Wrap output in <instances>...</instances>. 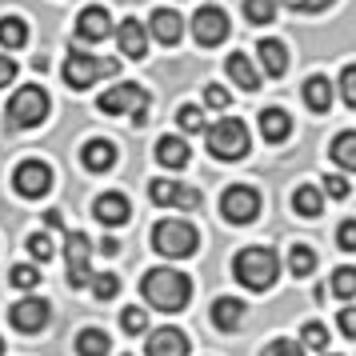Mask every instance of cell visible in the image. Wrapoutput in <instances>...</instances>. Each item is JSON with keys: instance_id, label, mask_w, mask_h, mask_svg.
Masks as SVG:
<instances>
[{"instance_id": "6da1fadb", "label": "cell", "mask_w": 356, "mask_h": 356, "mask_svg": "<svg viewBox=\"0 0 356 356\" xmlns=\"http://www.w3.org/2000/svg\"><path fill=\"white\" fill-rule=\"evenodd\" d=\"M140 292H145V300L156 312H180L188 305V296H193V280L184 273H177V268H152V273H145Z\"/></svg>"}, {"instance_id": "7a4b0ae2", "label": "cell", "mask_w": 356, "mask_h": 356, "mask_svg": "<svg viewBox=\"0 0 356 356\" xmlns=\"http://www.w3.org/2000/svg\"><path fill=\"white\" fill-rule=\"evenodd\" d=\"M232 268H236V280L244 289L268 292L276 284V276H280V260H276L273 248H244Z\"/></svg>"}, {"instance_id": "3957f363", "label": "cell", "mask_w": 356, "mask_h": 356, "mask_svg": "<svg viewBox=\"0 0 356 356\" xmlns=\"http://www.w3.org/2000/svg\"><path fill=\"white\" fill-rule=\"evenodd\" d=\"M152 248L164 260H184L200 248V232L188 220H161V225L152 228Z\"/></svg>"}, {"instance_id": "277c9868", "label": "cell", "mask_w": 356, "mask_h": 356, "mask_svg": "<svg viewBox=\"0 0 356 356\" xmlns=\"http://www.w3.org/2000/svg\"><path fill=\"white\" fill-rule=\"evenodd\" d=\"M204 140H209V152L216 161H241V156H248V124L236 120V116L209 124Z\"/></svg>"}, {"instance_id": "5b68a950", "label": "cell", "mask_w": 356, "mask_h": 356, "mask_svg": "<svg viewBox=\"0 0 356 356\" xmlns=\"http://www.w3.org/2000/svg\"><path fill=\"white\" fill-rule=\"evenodd\" d=\"M148 92L140 88V84H116V88H108L104 97H100V113L104 116H132V124H145L148 120Z\"/></svg>"}, {"instance_id": "8992f818", "label": "cell", "mask_w": 356, "mask_h": 356, "mask_svg": "<svg viewBox=\"0 0 356 356\" xmlns=\"http://www.w3.org/2000/svg\"><path fill=\"white\" fill-rule=\"evenodd\" d=\"M116 72H120V60H100V56H88V52H68L65 60L68 88H92L100 76H116Z\"/></svg>"}, {"instance_id": "52a82bcc", "label": "cell", "mask_w": 356, "mask_h": 356, "mask_svg": "<svg viewBox=\"0 0 356 356\" xmlns=\"http://www.w3.org/2000/svg\"><path fill=\"white\" fill-rule=\"evenodd\" d=\"M44 116H49V92H44V88L24 84V88L13 92V100H8V120H13L17 129H33Z\"/></svg>"}, {"instance_id": "ba28073f", "label": "cell", "mask_w": 356, "mask_h": 356, "mask_svg": "<svg viewBox=\"0 0 356 356\" xmlns=\"http://www.w3.org/2000/svg\"><path fill=\"white\" fill-rule=\"evenodd\" d=\"M148 196H152V204H161V209H180V212H193V209L204 204L200 188L180 184V180H164V177L148 184Z\"/></svg>"}, {"instance_id": "9c48e42d", "label": "cell", "mask_w": 356, "mask_h": 356, "mask_svg": "<svg viewBox=\"0 0 356 356\" xmlns=\"http://www.w3.org/2000/svg\"><path fill=\"white\" fill-rule=\"evenodd\" d=\"M220 212H225L228 225H252L260 212V193L252 184H232L220 196Z\"/></svg>"}, {"instance_id": "30bf717a", "label": "cell", "mask_w": 356, "mask_h": 356, "mask_svg": "<svg viewBox=\"0 0 356 356\" xmlns=\"http://www.w3.org/2000/svg\"><path fill=\"white\" fill-rule=\"evenodd\" d=\"M228 17H225V8H216V4H204V8H196V17H193V36H196V44L200 49H216V44H225V36H228Z\"/></svg>"}, {"instance_id": "8fae6325", "label": "cell", "mask_w": 356, "mask_h": 356, "mask_svg": "<svg viewBox=\"0 0 356 356\" xmlns=\"http://www.w3.org/2000/svg\"><path fill=\"white\" fill-rule=\"evenodd\" d=\"M65 260H68V284H72V289H84V284L92 280V268H88V260H92V241H88L84 232H68L65 236Z\"/></svg>"}, {"instance_id": "7c38bea8", "label": "cell", "mask_w": 356, "mask_h": 356, "mask_svg": "<svg viewBox=\"0 0 356 356\" xmlns=\"http://www.w3.org/2000/svg\"><path fill=\"white\" fill-rule=\"evenodd\" d=\"M13 188H17L24 200H40V196L52 188V168L44 161H24L13 177Z\"/></svg>"}, {"instance_id": "4fadbf2b", "label": "cell", "mask_w": 356, "mask_h": 356, "mask_svg": "<svg viewBox=\"0 0 356 356\" xmlns=\"http://www.w3.org/2000/svg\"><path fill=\"white\" fill-rule=\"evenodd\" d=\"M49 300H40V296H24V300H17L13 305V312H8V321L17 324L20 332H40L44 324H49Z\"/></svg>"}, {"instance_id": "5bb4252c", "label": "cell", "mask_w": 356, "mask_h": 356, "mask_svg": "<svg viewBox=\"0 0 356 356\" xmlns=\"http://www.w3.org/2000/svg\"><path fill=\"white\" fill-rule=\"evenodd\" d=\"M108 33H113V17H108V8L88 4L81 17H76V36H81L84 44H97V40H104Z\"/></svg>"}, {"instance_id": "9a60e30c", "label": "cell", "mask_w": 356, "mask_h": 356, "mask_svg": "<svg viewBox=\"0 0 356 356\" xmlns=\"http://www.w3.org/2000/svg\"><path fill=\"white\" fill-rule=\"evenodd\" d=\"M113 33H116V44H120V52H124L129 60H140V56L148 52V29H145L136 17L120 20Z\"/></svg>"}, {"instance_id": "2e32d148", "label": "cell", "mask_w": 356, "mask_h": 356, "mask_svg": "<svg viewBox=\"0 0 356 356\" xmlns=\"http://www.w3.org/2000/svg\"><path fill=\"white\" fill-rule=\"evenodd\" d=\"M145 29H148V36H156L161 44L172 49V44H180V36H184V20H180V13H172V8H156Z\"/></svg>"}, {"instance_id": "e0dca14e", "label": "cell", "mask_w": 356, "mask_h": 356, "mask_svg": "<svg viewBox=\"0 0 356 356\" xmlns=\"http://www.w3.org/2000/svg\"><path fill=\"white\" fill-rule=\"evenodd\" d=\"M148 356H188V337L172 324H164L156 332H148Z\"/></svg>"}, {"instance_id": "ac0fdd59", "label": "cell", "mask_w": 356, "mask_h": 356, "mask_svg": "<svg viewBox=\"0 0 356 356\" xmlns=\"http://www.w3.org/2000/svg\"><path fill=\"white\" fill-rule=\"evenodd\" d=\"M92 212H97L100 225L120 228L124 220H129V212H132V209H129V196H124V193H104L97 204H92Z\"/></svg>"}, {"instance_id": "d6986e66", "label": "cell", "mask_w": 356, "mask_h": 356, "mask_svg": "<svg viewBox=\"0 0 356 356\" xmlns=\"http://www.w3.org/2000/svg\"><path fill=\"white\" fill-rule=\"evenodd\" d=\"M225 72L232 76V84H236V88H244V92H257V88H260V68L252 65L244 52H232V56H228Z\"/></svg>"}, {"instance_id": "ffe728a7", "label": "cell", "mask_w": 356, "mask_h": 356, "mask_svg": "<svg viewBox=\"0 0 356 356\" xmlns=\"http://www.w3.org/2000/svg\"><path fill=\"white\" fill-rule=\"evenodd\" d=\"M260 136L268 140V145H284L292 136V116L284 108H264L260 113Z\"/></svg>"}, {"instance_id": "44dd1931", "label": "cell", "mask_w": 356, "mask_h": 356, "mask_svg": "<svg viewBox=\"0 0 356 356\" xmlns=\"http://www.w3.org/2000/svg\"><path fill=\"white\" fill-rule=\"evenodd\" d=\"M212 324L220 328V332H236L244 324V300L236 296H220L216 305H212Z\"/></svg>"}, {"instance_id": "7402d4cb", "label": "cell", "mask_w": 356, "mask_h": 356, "mask_svg": "<svg viewBox=\"0 0 356 356\" xmlns=\"http://www.w3.org/2000/svg\"><path fill=\"white\" fill-rule=\"evenodd\" d=\"M81 161L88 172H108L116 164V145L113 140H88V145L81 148Z\"/></svg>"}, {"instance_id": "603a6c76", "label": "cell", "mask_w": 356, "mask_h": 356, "mask_svg": "<svg viewBox=\"0 0 356 356\" xmlns=\"http://www.w3.org/2000/svg\"><path fill=\"white\" fill-rule=\"evenodd\" d=\"M188 156H193V152H188V140H184V136H161V140H156V161H161L164 168H184Z\"/></svg>"}, {"instance_id": "cb8c5ba5", "label": "cell", "mask_w": 356, "mask_h": 356, "mask_svg": "<svg viewBox=\"0 0 356 356\" xmlns=\"http://www.w3.org/2000/svg\"><path fill=\"white\" fill-rule=\"evenodd\" d=\"M257 56H260V65H264L268 76H284V72H289V49H284L280 40H260Z\"/></svg>"}, {"instance_id": "d4e9b609", "label": "cell", "mask_w": 356, "mask_h": 356, "mask_svg": "<svg viewBox=\"0 0 356 356\" xmlns=\"http://www.w3.org/2000/svg\"><path fill=\"white\" fill-rule=\"evenodd\" d=\"M332 81L328 76H308L305 81V104L312 108V113H328L332 108Z\"/></svg>"}, {"instance_id": "484cf974", "label": "cell", "mask_w": 356, "mask_h": 356, "mask_svg": "<svg viewBox=\"0 0 356 356\" xmlns=\"http://www.w3.org/2000/svg\"><path fill=\"white\" fill-rule=\"evenodd\" d=\"M292 209L300 212V216H321L324 193H321V188H312V184H300V188L292 193Z\"/></svg>"}, {"instance_id": "4316f807", "label": "cell", "mask_w": 356, "mask_h": 356, "mask_svg": "<svg viewBox=\"0 0 356 356\" xmlns=\"http://www.w3.org/2000/svg\"><path fill=\"white\" fill-rule=\"evenodd\" d=\"M0 44L4 49H24L29 44V24L20 17H4L0 20Z\"/></svg>"}, {"instance_id": "83f0119b", "label": "cell", "mask_w": 356, "mask_h": 356, "mask_svg": "<svg viewBox=\"0 0 356 356\" xmlns=\"http://www.w3.org/2000/svg\"><path fill=\"white\" fill-rule=\"evenodd\" d=\"M108 332H100V328H84L81 337H76V353L81 356H108Z\"/></svg>"}, {"instance_id": "f1b7e54d", "label": "cell", "mask_w": 356, "mask_h": 356, "mask_svg": "<svg viewBox=\"0 0 356 356\" xmlns=\"http://www.w3.org/2000/svg\"><path fill=\"white\" fill-rule=\"evenodd\" d=\"M332 161L344 172H356V132H340L337 140H332Z\"/></svg>"}, {"instance_id": "f546056e", "label": "cell", "mask_w": 356, "mask_h": 356, "mask_svg": "<svg viewBox=\"0 0 356 356\" xmlns=\"http://www.w3.org/2000/svg\"><path fill=\"white\" fill-rule=\"evenodd\" d=\"M300 348L305 353H328V328L316 321H308L305 332H300Z\"/></svg>"}, {"instance_id": "4dcf8cb0", "label": "cell", "mask_w": 356, "mask_h": 356, "mask_svg": "<svg viewBox=\"0 0 356 356\" xmlns=\"http://www.w3.org/2000/svg\"><path fill=\"white\" fill-rule=\"evenodd\" d=\"M312 268H316V252H312L308 244H296V248L289 252V273L292 276H308Z\"/></svg>"}, {"instance_id": "1f68e13d", "label": "cell", "mask_w": 356, "mask_h": 356, "mask_svg": "<svg viewBox=\"0 0 356 356\" xmlns=\"http://www.w3.org/2000/svg\"><path fill=\"white\" fill-rule=\"evenodd\" d=\"M244 17L252 20V24H273L276 0H244Z\"/></svg>"}, {"instance_id": "d6a6232c", "label": "cell", "mask_w": 356, "mask_h": 356, "mask_svg": "<svg viewBox=\"0 0 356 356\" xmlns=\"http://www.w3.org/2000/svg\"><path fill=\"white\" fill-rule=\"evenodd\" d=\"M120 328L132 332V337H136V332H148V312L145 308H136V305H129L124 312H120Z\"/></svg>"}, {"instance_id": "836d02e7", "label": "cell", "mask_w": 356, "mask_h": 356, "mask_svg": "<svg viewBox=\"0 0 356 356\" xmlns=\"http://www.w3.org/2000/svg\"><path fill=\"white\" fill-rule=\"evenodd\" d=\"M328 284H332V292H337V296H344V300H348V296H356V268H337Z\"/></svg>"}, {"instance_id": "e575fe53", "label": "cell", "mask_w": 356, "mask_h": 356, "mask_svg": "<svg viewBox=\"0 0 356 356\" xmlns=\"http://www.w3.org/2000/svg\"><path fill=\"white\" fill-rule=\"evenodd\" d=\"M88 284H92V292H97V300H113L116 292H120V276H113V273H100V276H92Z\"/></svg>"}, {"instance_id": "d590c367", "label": "cell", "mask_w": 356, "mask_h": 356, "mask_svg": "<svg viewBox=\"0 0 356 356\" xmlns=\"http://www.w3.org/2000/svg\"><path fill=\"white\" fill-rule=\"evenodd\" d=\"M177 124L184 132H200V129H204V113H200L196 104H184V108L177 113Z\"/></svg>"}, {"instance_id": "8d00e7d4", "label": "cell", "mask_w": 356, "mask_h": 356, "mask_svg": "<svg viewBox=\"0 0 356 356\" xmlns=\"http://www.w3.org/2000/svg\"><path fill=\"white\" fill-rule=\"evenodd\" d=\"M13 284H17L20 292H33L36 284H40V273H36L33 264H17V268H13Z\"/></svg>"}, {"instance_id": "74e56055", "label": "cell", "mask_w": 356, "mask_h": 356, "mask_svg": "<svg viewBox=\"0 0 356 356\" xmlns=\"http://www.w3.org/2000/svg\"><path fill=\"white\" fill-rule=\"evenodd\" d=\"M29 257L40 260V264L52 257V236L49 232H33V236H29Z\"/></svg>"}, {"instance_id": "f35d334b", "label": "cell", "mask_w": 356, "mask_h": 356, "mask_svg": "<svg viewBox=\"0 0 356 356\" xmlns=\"http://www.w3.org/2000/svg\"><path fill=\"white\" fill-rule=\"evenodd\" d=\"M340 97H344V104H348V108H356V65H348L344 68V72H340Z\"/></svg>"}, {"instance_id": "ab89813d", "label": "cell", "mask_w": 356, "mask_h": 356, "mask_svg": "<svg viewBox=\"0 0 356 356\" xmlns=\"http://www.w3.org/2000/svg\"><path fill=\"white\" fill-rule=\"evenodd\" d=\"M260 356H305V348H300L296 340H273Z\"/></svg>"}, {"instance_id": "60d3db41", "label": "cell", "mask_w": 356, "mask_h": 356, "mask_svg": "<svg viewBox=\"0 0 356 356\" xmlns=\"http://www.w3.org/2000/svg\"><path fill=\"white\" fill-rule=\"evenodd\" d=\"M228 88L225 84H209V88H204V104H209V108H228Z\"/></svg>"}, {"instance_id": "b9f144b4", "label": "cell", "mask_w": 356, "mask_h": 356, "mask_svg": "<svg viewBox=\"0 0 356 356\" xmlns=\"http://www.w3.org/2000/svg\"><path fill=\"white\" fill-rule=\"evenodd\" d=\"M337 244L344 252H356V220H344V225L337 228Z\"/></svg>"}, {"instance_id": "7bdbcfd3", "label": "cell", "mask_w": 356, "mask_h": 356, "mask_svg": "<svg viewBox=\"0 0 356 356\" xmlns=\"http://www.w3.org/2000/svg\"><path fill=\"white\" fill-rule=\"evenodd\" d=\"M340 332L348 340H356V308H344V312H340Z\"/></svg>"}, {"instance_id": "ee69618b", "label": "cell", "mask_w": 356, "mask_h": 356, "mask_svg": "<svg viewBox=\"0 0 356 356\" xmlns=\"http://www.w3.org/2000/svg\"><path fill=\"white\" fill-rule=\"evenodd\" d=\"M324 188H328V196L344 200V196H348V180H344V177H328V180H324Z\"/></svg>"}, {"instance_id": "f6af8a7d", "label": "cell", "mask_w": 356, "mask_h": 356, "mask_svg": "<svg viewBox=\"0 0 356 356\" xmlns=\"http://www.w3.org/2000/svg\"><path fill=\"white\" fill-rule=\"evenodd\" d=\"M13 81H17V60L0 56V88H4V84H13Z\"/></svg>"}, {"instance_id": "bcb514c9", "label": "cell", "mask_w": 356, "mask_h": 356, "mask_svg": "<svg viewBox=\"0 0 356 356\" xmlns=\"http://www.w3.org/2000/svg\"><path fill=\"white\" fill-rule=\"evenodd\" d=\"M328 4H332V0H296L292 8H296V13H321V8H328Z\"/></svg>"}, {"instance_id": "7dc6e473", "label": "cell", "mask_w": 356, "mask_h": 356, "mask_svg": "<svg viewBox=\"0 0 356 356\" xmlns=\"http://www.w3.org/2000/svg\"><path fill=\"white\" fill-rule=\"evenodd\" d=\"M44 225L49 228H65V220H60V212H44Z\"/></svg>"}, {"instance_id": "c3c4849f", "label": "cell", "mask_w": 356, "mask_h": 356, "mask_svg": "<svg viewBox=\"0 0 356 356\" xmlns=\"http://www.w3.org/2000/svg\"><path fill=\"white\" fill-rule=\"evenodd\" d=\"M116 252H120V244H116L113 236H108V241H104V257H116Z\"/></svg>"}, {"instance_id": "681fc988", "label": "cell", "mask_w": 356, "mask_h": 356, "mask_svg": "<svg viewBox=\"0 0 356 356\" xmlns=\"http://www.w3.org/2000/svg\"><path fill=\"white\" fill-rule=\"evenodd\" d=\"M0 353H4V340H0Z\"/></svg>"}, {"instance_id": "f907efd6", "label": "cell", "mask_w": 356, "mask_h": 356, "mask_svg": "<svg viewBox=\"0 0 356 356\" xmlns=\"http://www.w3.org/2000/svg\"><path fill=\"white\" fill-rule=\"evenodd\" d=\"M324 356H337V353H324Z\"/></svg>"}]
</instances>
